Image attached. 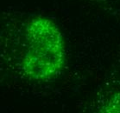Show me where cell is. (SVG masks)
I'll return each mask as SVG.
<instances>
[{"label":"cell","mask_w":120,"mask_h":113,"mask_svg":"<svg viewBox=\"0 0 120 113\" xmlns=\"http://www.w3.org/2000/svg\"><path fill=\"white\" fill-rule=\"evenodd\" d=\"M102 112L120 113V92L112 95L100 110Z\"/></svg>","instance_id":"2"},{"label":"cell","mask_w":120,"mask_h":113,"mask_svg":"<svg viewBox=\"0 0 120 113\" xmlns=\"http://www.w3.org/2000/svg\"><path fill=\"white\" fill-rule=\"evenodd\" d=\"M25 50L21 67L26 77L45 81L57 76L66 62L62 34L54 21L36 17L25 28Z\"/></svg>","instance_id":"1"}]
</instances>
